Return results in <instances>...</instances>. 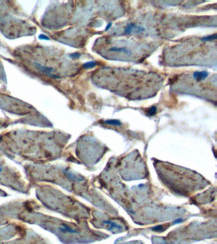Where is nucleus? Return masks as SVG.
<instances>
[{
	"label": "nucleus",
	"mask_w": 217,
	"mask_h": 244,
	"mask_svg": "<svg viewBox=\"0 0 217 244\" xmlns=\"http://www.w3.org/2000/svg\"><path fill=\"white\" fill-rule=\"evenodd\" d=\"M143 31V29L139 26H136L135 24H130L125 28V33L126 34H130V33H139Z\"/></svg>",
	"instance_id": "1"
},
{
	"label": "nucleus",
	"mask_w": 217,
	"mask_h": 244,
	"mask_svg": "<svg viewBox=\"0 0 217 244\" xmlns=\"http://www.w3.org/2000/svg\"><path fill=\"white\" fill-rule=\"evenodd\" d=\"M107 123H113L112 125H120V122L119 121H116V120H109V121H106Z\"/></svg>",
	"instance_id": "2"
},
{
	"label": "nucleus",
	"mask_w": 217,
	"mask_h": 244,
	"mask_svg": "<svg viewBox=\"0 0 217 244\" xmlns=\"http://www.w3.org/2000/svg\"><path fill=\"white\" fill-rule=\"evenodd\" d=\"M96 65V63L95 62H88L86 63V64H84V67H93V66H95Z\"/></svg>",
	"instance_id": "3"
},
{
	"label": "nucleus",
	"mask_w": 217,
	"mask_h": 244,
	"mask_svg": "<svg viewBox=\"0 0 217 244\" xmlns=\"http://www.w3.org/2000/svg\"><path fill=\"white\" fill-rule=\"evenodd\" d=\"M39 38H40V39H46V40H48V37H46L45 35H40Z\"/></svg>",
	"instance_id": "4"
}]
</instances>
